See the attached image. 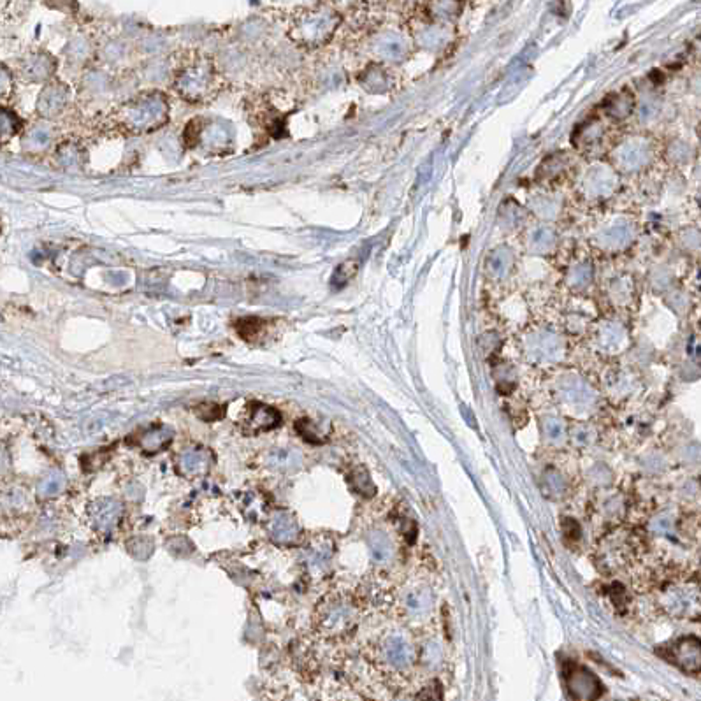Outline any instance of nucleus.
<instances>
[{
	"label": "nucleus",
	"instance_id": "nucleus-2",
	"mask_svg": "<svg viewBox=\"0 0 701 701\" xmlns=\"http://www.w3.org/2000/svg\"><path fill=\"white\" fill-rule=\"evenodd\" d=\"M670 654L666 658L673 663V665L680 666L686 672H698L701 666L700 658V640L694 636H686L680 640L673 642V647L668 649Z\"/></svg>",
	"mask_w": 701,
	"mask_h": 701
},
{
	"label": "nucleus",
	"instance_id": "nucleus-1",
	"mask_svg": "<svg viewBox=\"0 0 701 701\" xmlns=\"http://www.w3.org/2000/svg\"><path fill=\"white\" fill-rule=\"evenodd\" d=\"M566 686L571 696L579 700H596L603 693V686L594 673L582 666H571L566 672Z\"/></svg>",
	"mask_w": 701,
	"mask_h": 701
},
{
	"label": "nucleus",
	"instance_id": "nucleus-5",
	"mask_svg": "<svg viewBox=\"0 0 701 701\" xmlns=\"http://www.w3.org/2000/svg\"><path fill=\"white\" fill-rule=\"evenodd\" d=\"M6 85H8V78H6V76H4V73H2V71H0V94H4Z\"/></svg>",
	"mask_w": 701,
	"mask_h": 701
},
{
	"label": "nucleus",
	"instance_id": "nucleus-4",
	"mask_svg": "<svg viewBox=\"0 0 701 701\" xmlns=\"http://www.w3.org/2000/svg\"><path fill=\"white\" fill-rule=\"evenodd\" d=\"M48 4V8L53 9H62V11H71V9H76V0H44Z\"/></svg>",
	"mask_w": 701,
	"mask_h": 701
},
{
	"label": "nucleus",
	"instance_id": "nucleus-3",
	"mask_svg": "<svg viewBox=\"0 0 701 701\" xmlns=\"http://www.w3.org/2000/svg\"><path fill=\"white\" fill-rule=\"evenodd\" d=\"M16 127H18L16 116L6 109H0V138H9L15 134Z\"/></svg>",
	"mask_w": 701,
	"mask_h": 701
}]
</instances>
